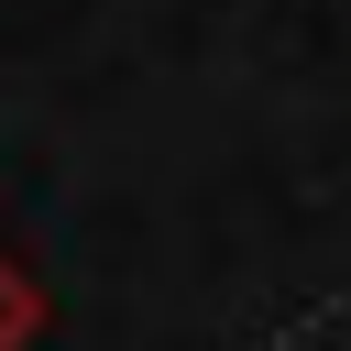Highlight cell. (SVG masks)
<instances>
[{"label":"cell","instance_id":"cell-1","mask_svg":"<svg viewBox=\"0 0 351 351\" xmlns=\"http://www.w3.org/2000/svg\"><path fill=\"white\" fill-rule=\"evenodd\" d=\"M44 340V274L0 241V351H33Z\"/></svg>","mask_w":351,"mask_h":351}]
</instances>
